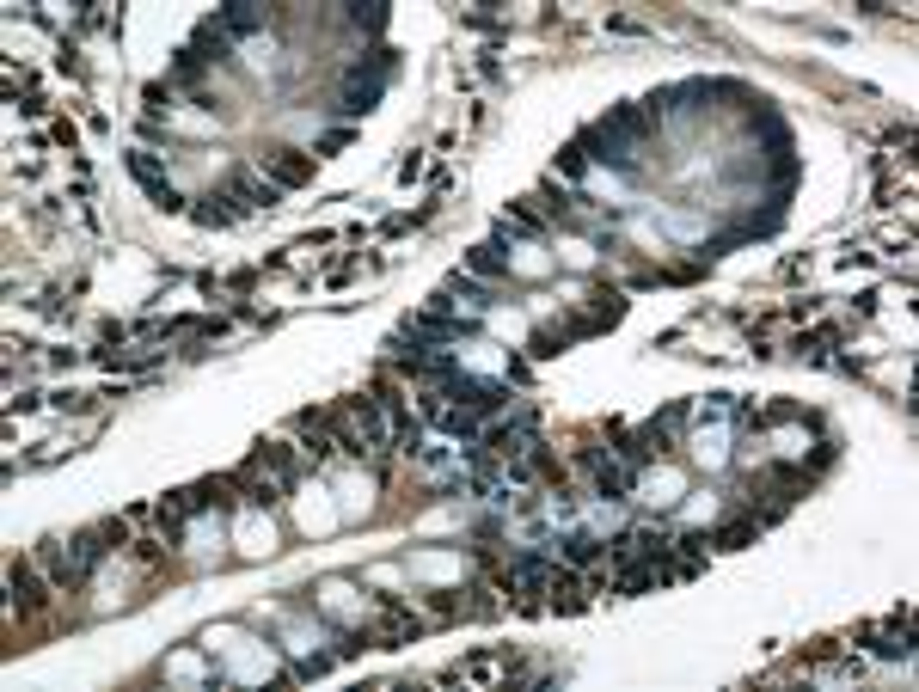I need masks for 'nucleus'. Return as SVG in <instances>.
I'll use <instances>...</instances> for the list:
<instances>
[{
	"instance_id": "f03ea898",
	"label": "nucleus",
	"mask_w": 919,
	"mask_h": 692,
	"mask_svg": "<svg viewBox=\"0 0 919 692\" xmlns=\"http://www.w3.org/2000/svg\"><path fill=\"white\" fill-rule=\"evenodd\" d=\"M129 178H135L141 190H148V203H154V209H166V215H172V209H184V196L172 190V178H166V166H160L154 154H129Z\"/></svg>"
},
{
	"instance_id": "aec40b11",
	"label": "nucleus",
	"mask_w": 919,
	"mask_h": 692,
	"mask_svg": "<svg viewBox=\"0 0 919 692\" xmlns=\"http://www.w3.org/2000/svg\"><path fill=\"white\" fill-rule=\"evenodd\" d=\"M558 172H564V178H583V172H589V154H583L576 141H570V147H558Z\"/></svg>"
},
{
	"instance_id": "f8f14e48",
	"label": "nucleus",
	"mask_w": 919,
	"mask_h": 692,
	"mask_svg": "<svg viewBox=\"0 0 919 692\" xmlns=\"http://www.w3.org/2000/svg\"><path fill=\"white\" fill-rule=\"evenodd\" d=\"M607 129H613L619 141H644V135H650V117H644L638 105H613V111H607Z\"/></svg>"
},
{
	"instance_id": "393cba45",
	"label": "nucleus",
	"mask_w": 919,
	"mask_h": 692,
	"mask_svg": "<svg viewBox=\"0 0 919 692\" xmlns=\"http://www.w3.org/2000/svg\"><path fill=\"white\" fill-rule=\"evenodd\" d=\"M564 350V337H552V331H534V356H558Z\"/></svg>"
},
{
	"instance_id": "dca6fc26",
	"label": "nucleus",
	"mask_w": 919,
	"mask_h": 692,
	"mask_svg": "<svg viewBox=\"0 0 919 692\" xmlns=\"http://www.w3.org/2000/svg\"><path fill=\"white\" fill-rule=\"evenodd\" d=\"M466 264H472L478 276H509V258H503V245H472V252H466Z\"/></svg>"
},
{
	"instance_id": "a211bd4d",
	"label": "nucleus",
	"mask_w": 919,
	"mask_h": 692,
	"mask_svg": "<svg viewBox=\"0 0 919 692\" xmlns=\"http://www.w3.org/2000/svg\"><path fill=\"white\" fill-rule=\"evenodd\" d=\"M221 203H227V196H203V203L190 209V215H197L203 227H227V221H233V209H221Z\"/></svg>"
},
{
	"instance_id": "9d476101",
	"label": "nucleus",
	"mask_w": 919,
	"mask_h": 692,
	"mask_svg": "<svg viewBox=\"0 0 919 692\" xmlns=\"http://www.w3.org/2000/svg\"><path fill=\"white\" fill-rule=\"evenodd\" d=\"M509 582H515V588H527V595H546L552 564H546V558H515V564H509Z\"/></svg>"
},
{
	"instance_id": "f3484780",
	"label": "nucleus",
	"mask_w": 919,
	"mask_h": 692,
	"mask_svg": "<svg viewBox=\"0 0 919 692\" xmlns=\"http://www.w3.org/2000/svg\"><path fill=\"white\" fill-rule=\"evenodd\" d=\"M754 533H760L754 521H730V527H717V533H711V546H723V552H742V546H754Z\"/></svg>"
},
{
	"instance_id": "4468645a",
	"label": "nucleus",
	"mask_w": 919,
	"mask_h": 692,
	"mask_svg": "<svg viewBox=\"0 0 919 692\" xmlns=\"http://www.w3.org/2000/svg\"><path fill=\"white\" fill-rule=\"evenodd\" d=\"M227 196H246L252 209H276V184H264V178H252V172H233V184H227Z\"/></svg>"
},
{
	"instance_id": "4be33fe9",
	"label": "nucleus",
	"mask_w": 919,
	"mask_h": 692,
	"mask_svg": "<svg viewBox=\"0 0 919 692\" xmlns=\"http://www.w3.org/2000/svg\"><path fill=\"white\" fill-rule=\"evenodd\" d=\"M331 668V656H307V662H295V668H288V680H319Z\"/></svg>"
},
{
	"instance_id": "a878e982",
	"label": "nucleus",
	"mask_w": 919,
	"mask_h": 692,
	"mask_svg": "<svg viewBox=\"0 0 919 692\" xmlns=\"http://www.w3.org/2000/svg\"><path fill=\"white\" fill-rule=\"evenodd\" d=\"M350 141H356V135H350V129H331V135H325V141H319V154H337V147H350Z\"/></svg>"
},
{
	"instance_id": "9b49d317",
	"label": "nucleus",
	"mask_w": 919,
	"mask_h": 692,
	"mask_svg": "<svg viewBox=\"0 0 919 692\" xmlns=\"http://www.w3.org/2000/svg\"><path fill=\"white\" fill-rule=\"evenodd\" d=\"M258 460H264V466L276 472V484H282V490H295V484H301V460L288 454L282 441H270V448H258Z\"/></svg>"
},
{
	"instance_id": "5701e85b",
	"label": "nucleus",
	"mask_w": 919,
	"mask_h": 692,
	"mask_svg": "<svg viewBox=\"0 0 919 692\" xmlns=\"http://www.w3.org/2000/svg\"><path fill=\"white\" fill-rule=\"evenodd\" d=\"M460 674H466V680H497V674H503V668H497V662H491V656H472V662H466V668H460Z\"/></svg>"
},
{
	"instance_id": "b1692460",
	"label": "nucleus",
	"mask_w": 919,
	"mask_h": 692,
	"mask_svg": "<svg viewBox=\"0 0 919 692\" xmlns=\"http://www.w3.org/2000/svg\"><path fill=\"white\" fill-rule=\"evenodd\" d=\"M141 98H148V111H154V117H160V111H166V105H172V86H160V80H154V86H148V92H141Z\"/></svg>"
},
{
	"instance_id": "20e7f679",
	"label": "nucleus",
	"mask_w": 919,
	"mask_h": 692,
	"mask_svg": "<svg viewBox=\"0 0 919 692\" xmlns=\"http://www.w3.org/2000/svg\"><path fill=\"white\" fill-rule=\"evenodd\" d=\"M417 343H460V337H472L478 331V319H448V313H411V325H405Z\"/></svg>"
},
{
	"instance_id": "6e6552de",
	"label": "nucleus",
	"mask_w": 919,
	"mask_h": 692,
	"mask_svg": "<svg viewBox=\"0 0 919 692\" xmlns=\"http://www.w3.org/2000/svg\"><path fill=\"white\" fill-rule=\"evenodd\" d=\"M350 411H356V429H362L368 448H386V441H393V429H386V417H380L374 399H350Z\"/></svg>"
},
{
	"instance_id": "39448f33",
	"label": "nucleus",
	"mask_w": 919,
	"mask_h": 692,
	"mask_svg": "<svg viewBox=\"0 0 919 692\" xmlns=\"http://www.w3.org/2000/svg\"><path fill=\"white\" fill-rule=\"evenodd\" d=\"M264 166H270V184H276V190L313 184V160H307V154H295V147H276V154H264Z\"/></svg>"
},
{
	"instance_id": "6ab92c4d",
	"label": "nucleus",
	"mask_w": 919,
	"mask_h": 692,
	"mask_svg": "<svg viewBox=\"0 0 919 692\" xmlns=\"http://www.w3.org/2000/svg\"><path fill=\"white\" fill-rule=\"evenodd\" d=\"M564 558H570V564H595V558H601V546H595L589 533H570V539H564Z\"/></svg>"
},
{
	"instance_id": "423d86ee",
	"label": "nucleus",
	"mask_w": 919,
	"mask_h": 692,
	"mask_svg": "<svg viewBox=\"0 0 919 692\" xmlns=\"http://www.w3.org/2000/svg\"><path fill=\"white\" fill-rule=\"evenodd\" d=\"M589 472L601 484V497H632V484H638V466H619L613 454H589Z\"/></svg>"
},
{
	"instance_id": "f257e3e1",
	"label": "nucleus",
	"mask_w": 919,
	"mask_h": 692,
	"mask_svg": "<svg viewBox=\"0 0 919 692\" xmlns=\"http://www.w3.org/2000/svg\"><path fill=\"white\" fill-rule=\"evenodd\" d=\"M442 399H460V411H472V417H491V411L509 405V386H497V380H472V374H454V380H442Z\"/></svg>"
},
{
	"instance_id": "412c9836",
	"label": "nucleus",
	"mask_w": 919,
	"mask_h": 692,
	"mask_svg": "<svg viewBox=\"0 0 919 692\" xmlns=\"http://www.w3.org/2000/svg\"><path fill=\"white\" fill-rule=\"evenodd\" d=\"M650 582H656V564H650V570H625V576H619V595H644Z\"/></svg>"
},
{
	"instance_id": "ddd939ff",
	"label": "nucleus",
	"mask_w": 919,
	"mask_h": 692,
	"mask_svg": "<svg viewBox=\"0 0 919 692\" xmlns=\"http://www.w3.org/2000/svg\"><path fill=\"white\" fill-rule=\"evenodd\" d=\"M7 582H13V601H19L25 613H37V607H43V582H37V570H31V564H13V570H7Z\"/></svg>"
},
{
	"instance_id": "7ed1b4c3",
	"label": "nucleus",
	"mask_w": 919,
	"mask_h": 692,
	"mask_svg": "<svg viewBox=\"0 0 919 692\" xmlns=\"http://www.w3.org/2000/svg\"><path fill=\"white\" fill-rule=\"evenodd\" d=\"M576 147H583V154L589 160H601V166H613V172H632L638 160L632 154H625V141L607 129V123H595V129H583V135H576Z\"/></svg>"
},
{
	"instance_id": "1a4fd4ad",
	"label": "nucleus",
	"mask_w": 919,
	"mask_h": 692,
	"mask_svg": "<svg viewBox=\"0 0 919 692\" xmlns=\"http://www.w3.org/2000/svg\"><path fill=\"white\" fill-rule=\"evenodd\" d=\"M380 92H386V86H368V80L356 86V80H350V86H344V98H337L331 111H337V117H368V111L380 105Z\"/></svg>"
},
{
	"instance_id": "2eb2a0df",
	"label": "nucleus",
	"mask_w": 919,
	"mask_h": 692,
	"mask_svg": "<svg viewBox=\"0 0 919 692\" xmlns=\"http://www.w3.org/2000/svg\"><path fill=\"white\" fill-rule=\"evenodd\" d=\"M350 25L368 31V37H380V31H386V0H356V7H350Z\"/></svg>"
},
{
	"instance_id": "0eeeda50",
	"label": "nucleus",
	"mask_w": 919,
	"mask_h": 692,
	"mask_svg": "<svg viewBox=\"0 0 919 692\" xmlns=\"http://www.w3.org/2000/svg\"><path fill=\"white\" fill-rule=\"evenodd\" d=\"M215 25H221L227 37H252V31H264L270 19H264V7H258V0H227V7L215 13Z\"/></svg>"
}]
</instances>
